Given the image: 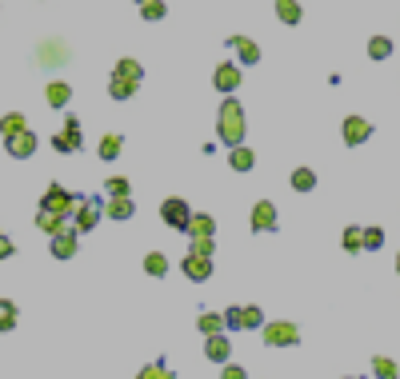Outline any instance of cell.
Wrapping results in <instances>:
<instances>
[{"instance_id":"obj_1","label":"cell","mask_w":400,"mask_h":379,"mask_svg":"<svg viewBox=\"0 0 400 379\" xmlns=\"http://www.w3.org/2000/svg\"><path fill=\"white\" fill-rule=\"evenodd\" d=\"M244 132H248V120H244L240 100H228V96H224L221 112H216V136H221V144L224 148H237V144H244Z\"/></svg>"},{"instance_id":"obj_30","label":"cell","mask_w":400,"mask_h":379,"mask_svg":"<svg viewBox=\"0 0 400 379\" xmlns=\"http://www.w3.org/2000/svg\"><path fill=\"white\" fill-rule=\"evenodd\" d=\"M120 148H125V140H120L116 132H109V136L100 140V160H116L120 156Z\"/></svg>"},{"instance_id":"obj_34","label":"cell","mask_w":400,"mask_h":379,"mask_svg":"<svg viewBox=\"0 0 400 379\" xmlns=\"http://www.w3.org/2000/svg\"><path fill=\"white\" fill-rule=\"evenodd\" d=\"M189 252L208 255V260H212V255H216V239H212V236H192V248H189Z\"/></svg>"},{"instance_id":"obj_3","label":"cell","mask_w":400,"mask_h":379,"mask_svg":"<svg viewBox=\"0 0 400 379\" xmlns=\"http://www.w3.org/2000/svg\"><path fill=\"white\" fill-rule=\"evenodd\" d=\"M264 344L269 348H296L301 344V328L288 323V319H272V323H264Z\"/></svg>"},{"instance_id":"obj_26","label":"cell","mask_w":400,"mask_h":379,"mask_svg":"<svg viewBox=\"0 0 400 379\" xmlns=\"http://www.w3.org/2000/svg\"><path fill=\"white\" fill-rule=\"evenodd\" d=\"M136 379H176V376L168 371V364H164V360H152L148 367H141V371H136Z\"/></svg>"},{"instance_id":"obj_28","label":"cell","mask_w":400,"mask_h":379,"mask_svg":"<svg viewBox=\"0 0 400 379\" xmlns=\"http://www.w3.org/2000/svg\"><path fill=\"white\" fill-rule=\"evenodd\" d=\"M240 319H244V332H253V328H264V312H260L256 303H244V308H240Z\"/></svg>"},{"instance_id":"obj_11","label":"cell","mask_w":400,"mask_h":379,"mask_svg":"<svg viewBox=\"0 0 400 379\" xmlns=\"http://www.w3.org/2000/svg\"><path fill=\"white\" fill-rule=\"evenodd\" d=\"M276 220H280V216H276V204H272V200H256L253 204V228L256 232H276Z\"/></svg>"},{"instance_id":"obj_20","label":"cell","mask_w":400,"mask_h":379,"mask_svg":"<svg viewBox=\"0 0 400 379\" xmlns=\"http://www.w3.org/2000/svg\"><path fill=\"white\" fill-rule=\"evenodd\" d=\"M184 232H189V236H216V220H212L208 212H196Z\"/></svg>"},{"instance_id":"obj_39","label":"cell","mask_w":400,"mask_h":379,"mask_svg":"<svg viewBox=\"0 0 400 379\" xmlns=\"http://www.w3.org/2000/svg\"><path fill=\"white\" fill-rule=\"evenodd\" d=\"M221 379H248V371H244L240 364H232V360H228V364H221Z\"/></svg>"},{"instance_id":"obj_25","label":"cell","mask_w":400,"mask_h":379,"mask_svg":"<svg viewBox=\"0 0 400 379\" xmlns=\"http://www.w3.org/2000/svg\"><path fill=\"white\" fill-rule=\"evenodd\" d=\"M360 244H365V252H381L384 248V228H360Z\"/></svg>"},{"instance_id":"obj_41","label":"cell","mask_w":400,"mask_h":379,"mask_svg":"<svg viewBox=\"0 0 400 379\" xmlns=\"http://www.w3.org/2000/svg\"><path fill=\"white\" fill-rule=\"evenodd\" d=\"M397 271H400V252H397Z\"/></svg>"},{"instance_id":"obj_10","label":"cell","mask_w":400,"mask_h":379,"mask_svg":"<svg viewBox=\"0 0 400 379\" xmlns=\"http://www.w3.org/2000/svg\"><path fill=\"white\" fill-rule=\"evenodd\" d=\"M212 84H216V92H224V96H232L240 88V64H228L224 60L216 72H212Z\"/></svg>"},{"instance_id":"obj_5","label":"cell","mask_w":400,"mask_h":379,"mask_svg":"<svg viewBox=\"0 0 400 379\" xmlns=\"http://www.w3.org/2000/svg\"><path fill=\"white\" fill-rule=\"evenodd\" d=\"M160 220L168 224V228H176V232H184V228H189V220H192L189 200H180V196L164 200V204H160Z\"/></svg>"},{"instance_id":"obj_7","label":"cell","mask_w":400,"mask_h":379,"mask_svg":"<svg viewBox=\"0 0 400 379\" xmlns=\"http://www.w3.org/2000/svg\"><path fill=\"white\" fill-rule=\"evenodd\" d=\"M224 44L237 48V64H240V68H253V64L260 60V44L248 40V36H224Z\"/></svg>"},{"instance_id":"obj_38","label":"cell","mask_w":400,"mask_h":379,"mask_svg":"<svg viewBox=\"0 0 400 379\" xmlns=\"http://www.w3.org/2000/svg\"><path fill=\"white\" fill-rule=\"evenodd\" d=\"M224 328H228V332H244V319H240V308H228V312H224Z\"/></svg>"},{"instance_id":"obj_4","label":"cell","mask_w":400,"mask_h":379,"mask_svg":"<svg viewBox=\"0 0 400 379\" xmlns=\"http://www.w3.org/2000/svg\"><path fill=\"white\" fill-rule=\"evenodd\" d=\"M40 208H48V212H61L64 220L72 216L80 208V196L77 192H64L61 184H48V192H45V200H40Z\"/></svg>"},{"instance_id":"obj_27","label":"cell","mask_w":400,"mask_h":379,"mask_svg":"<svg viewBox=\"0 0 400 379\" xmlns=\"http://www.w3.org/2000/svg\"><path fill=\"white\" fill-rule=\"evenodd\" d=\"M368 56H372V60H388V56H392V40H388V36H372V40H368Z\"/></svg>"},{"instance_id":"obj_19","label":"cell","mask_w":400,"mask_h":379,"mask_svg":"<svg viewBox=\"0 0 400 379\" xmlns=\"http://www.w3.org/2000/svg\"><path fill=\"white\" fill-rule=\"evenodd\" d=\"M45 100H48V104H52V108H64V104L72 100V88H68L64 80H52V84H48V88H45Z\"/></svg>"},{"instance_id":"obj_12","label":"cell","mask_w":400,"mask_h":379,"mask_svg":"<svg viewBox=\"0 0 400 379\" xmlns=\"http://www.w3.org/2000/svg\"><path fill=\"white\" fill-rule=\"evenodd\" d=\"M205 355L212 360V364H228V355H232V344H228V335H224V332L205 335Z\"/></svg>"},{"instance_id":"obj_2","label":"cell","mask_w":400,"mask_h":379,"mask_svg":"<svg viewBox=\"0 0 400 379\" xmlns=\"http://www.w3.org/2000/svg\"><path fill=\"white\" fill-rule=\"evenodd\" d=\"M100 216H104V200H100V196H84L80 208L72 212V228H77V232H96Z\"/></svg>"},{"instance_id":"obj_22","label":"cell","mask_w":400,"mask_h":379,"mask_svg":"<svg viewBox=\"0 0 400 379\" xmlns=\"http://www.w3.org/2000/svg\"><path fill=\"white\" fill-rule=\"evenodd\" d=\"M276 16H280V24H301V4L296 0H276Z\"/></svg>"},{"instance_id":"obj_14","label":"cell","mask_w":400,"mask_h":379,"mask_svg":"<svg viewBox=\"0 0 400 379\" xmlns=\"http://www.w3.org/2000/svg\"><path fill=\"white\" fill-rule=\"evenodd\" d=\"M340 132H344V144H349V148H352V144H365L368 136H372V124H368L365 116H349Z\"/></svg>"},{"instance_id":"obj_35","label":"cell","mask_w":400,"mask_h":379,"mask_svg":"<svg viewBox=\"0 0 400 379\" xmlns=\"http://www.w3.org/2000/svg\"><path fill=\"white\" fill-rule=\"evenodd\" d=\"M196 328H200V332H205V335H212V332H224V316H216V312H205Z\"/></svg>"},{"instance_id":"obj_16","label":"cell","mask_w":400,"mask_h":379,"mask_svg":"<svg viewBox=\"0 0 400 379\" xmlns=\"http://www.w3.org/2000/svg\"><path fill=\"white\" fill-rule=\"evenodd\" d=\"M253 164H256V152H253V148H244V144L228 148V168H232V172H253Z\"/></svg>"},{"instance_id":"obj_21","label":"cell","mask_w":400,"mask_h":379,"mask_svg":"<svg viewBox=\"0 0 400 379\" xmlns=\"http://www.w3.org/2000/svg\"><path fill=\"white\" fill-rule=\"evenodd\" d=\"M29 128V120L20 116V112H8V116H0V136L8 140V136H16V132H24Z\"/></svg>"},{"instance_id":"obj_43","label":"cell","mask_w":400,"mask_h":379,"mask_svg":"<svg viewBox=\"0 0 400 379\" xmlns=\"http://www.w3.org/2000/svg\"><path fill=\"white\" fill-rule=\"evenodd\" d=\"M136 4H144V0H136Z\"/></svg>"},{"instance_id":"obj_17","label":"cell","mask_w":400,"mask_h":379,"mask_svg":"<svg viewBox=\"0 0 400 379\" xmlns=\"http://www.w3.org/2000/svg\"><path fill=\"white\" fill-rule=\"evenodd\" d=\"M36 228H40L45 236H56L61 228H68V220H64L61 212H48V208H40V212H36Z\"/></svg>"},{"instance_id":"obj_36","label":"cell","mask_w":400,"mask_h":379,"mask_svg":"<svg viewBox=\"0 0 400 379\" xmlns=\"http://www.w3.org/2000/svg\"><path fill=\"white\" fill-rule=\"evenodd\" d=\"M16 328V308L8 300H0V332H13Z\"/></svg>"},{"instance_id":"obj_40","label":"cell","mask_w":400,"mask_h":379,"mask_svg":"<svg viewBox=\"0 0 400 379\" xmlns=\"http://www.w3.org/2000/svg\"><path fill=\"white\" fill-rule=\"evenodd\" d=\"M13 252H16V248H13V239H8V236H0V260H8Z\"/></svg>"},{"instance_id":"obj_33","label":"cell","mask_w":400,"mask_h":379,"mask_svg":"<svg viewBox=\"0 0 400 379\" xmlns=\"http://www.w3.org/2000/svg\"><path fill=\"white\" fill-rule=\"evenodd\" d=\"M116 72H120V76H128V80H136V84H141V76H144V68H141L136 60H132V56L116 60Z\"/></svg>"},{"instance_id":"obj_31","label":"cell","mask_w":400,"mask_h":379,"mask_svg":"<svg viewBox=\"0 0 400 379\" xmlns=\"http://www.w3.org/2000/svg\"><path fill=\"white\" fill-rule=\"evenodd\" d=\"M144 271H148V276H164V271H168L164 252H148V255H144Z\"/></svg>"},{"instance_id":"obj_18","label":"cell","mask_w":400,"mask_h":379,"mask_svg":"<svg viewBox=\"0 0 400 379\" xmlns=\"http://www.w3.org/2000/svg\"><path fill=\"white\" fill-rule=\"evenodd\" d=\"M109 96H112V100H132V96H136V80H128V76H120V72H112Z\"/></svg>"},{"instance_id":"obj_37","label":"cell","mask_w":400,"mask_h":379,"mask_svg":"<svg viewBox=\"0 0 400 379\" xmlns=\"http://www.w3.org/2000/svg\"><path fill=\"white\" fill-rule=\"evenodd\" d=\"M104 192H109V196H132V188H128L125 176H112V180H104Z\"/></svg>"},{"instance_id":"obj_23","label":"cell","mask_w":400,"mask_h":379,"mask_svg":"<svg viewBox=\"0 0 400 379\" xmlns=\"http://www.w3.org/2000/svg\"><path fill=\"white\" fill-rule=\"evenodd\" d=\"M372 376L376 379H400V367L388 355H372Z\"/></svg>"},{"instance_id":"obj_15","label":"cell","mask_w":400,"mask_h":379,"mask_svg":"<svg viewBox=\"0 0 400 379\" xmlns=\"http://www.w3.org/2000/svg\"><path fill=\"white\" fill-rule=\"evenodd\" d=\"M132 212H136V204H132V196H109V204H104V216L116 224L132 220Z\"/></svg>"},{"instance_id":"obj_6","label":"cell","mask_w":400,"mask_h":379,"mask_svg":"<svg viewBox=\"0 0 400 379\" xmlns=\"http://www.w3.org/2000/svg\"><path fill=\"white\" fill-rule=\"evenodd\" d=\"M52 148H56V152H80V148H84L77 116H68V120H64V132H56V136H52Z\"/></svg>"},{"instance_id":"obj_24","label":"cell","mask_w":400,"mask_h":379,"mask_svg":"<svg viewBox=\"0 0 400 379\" xmlns=\"http://www.w3.org/2000/svg\"><path fill=\"white\" fill-rule=\"evenodd\" d=\"M141 16L148 20V24H157V20H164V16H168V4H164V0H144Z\"/></svg>"},{"instance_id":"obj_9","label":"cell","mask_w":400,"mask_h":379,"mask_svg":"<svg viewBox=\"0 0 400 379\" xmlns=\"http://www.w3.org/2000/svg\"><path fill=\"white\" fill-rule=\"evenodd\" d=\"M4 148H8V156L13 160H32V152H36V132H16V136H8L4 140Z\"/></svg>"},{"instance_id":"obj_29","label":"cell","mask_w":400,"mask_h":379,"mask_svg":"<svg viewBox=\"0 0 400 379\" xmlns=\"http://www.w3.org/2000/svg\"><path fill=\"white\" fill-rule=\"evenodd\" d=\"M292 188H296V192H312V188H317V172H312V168H296V172H292Z\"/></svg>"},{"instance_id":"obj_42","label":"cell","mask_w":400,"mask_h":379,"mask_svg":"<svg viewBox=\"0 0 400 379\" xmlns=\"http://www.w3.org/2000/svg\"><path fill=\"white\" fill-rule=\"evenodd\" d=\"M344 379H356V376H344Z\"/></svg>"},{"instance_id":"obj_32","label":"cell","mask_w":400,"mask_h":379,"mask_svg":"<svg viewBox=\"0 0 400 379\" xmlns=\"http://www.w3.org/2000/svg\"><path fill=\"white\" fill-rule=\"evenodd\" d=\"M340 248L344 252H365V244H360V228H344V236H340Z\"/></svg>"},{"instance_id":"obj_13","label":"cell","mask_w":400,"mask_h":379,"mask_svg":"<svg viewBox=\"0 0 400 379\" xmlns=\"http://www.w3.org/2000/svg\"><path fill=\"white\" fill-rule=\"evenodd\" d=\"M180 268H184V276H189V280H196V284H205L208 276H212V260H208V255H196V252H189V255H184V264H180Z\"/></svg>"},{"instance_id":"obj_8","label":"cell","mask_w":400,"mask_h":379,"mask_svg":"<svg viewBox=\"0 0 400 379\" xmlns=\"http://www.w3.org/2000/svg\"><path fill=\"white\" fill-rule=\"evenodd\" d=\"M77 228H61V232H56V236H48L52 239V244H48V248H52V260H72V255H77Z\"/></svg>"}]
</instances>
